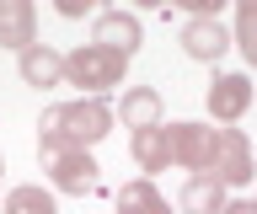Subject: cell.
<instances>
[{
	"label": "cell",
	"mask_w": 257,
	"mask_h": 214,
	"mask_svg": "<svg viewBox=\"0 0 257 214\" xmlns=\"http://www.w3.org/2000/svg\"><path fill=\"white\" fill-rule=\"evenodd\" d=\"M112 107L107 97H80V102H59L38 118V145H75V150H91L112 134Z\"/></svg>",
	"instance_id": "cell-1"
},
{
	"label": "cell",
	"mask_w": 257,
	"mask_h": 214,
	"mask_svg": "<svg viewBox=\"0 0 257 214\" xmlns=\"http://www.w3.org/2000/svg\"><path fill=\"white\" fill-rule=\"evenodd\" d=\"M123 75H128V59L96 49V43H80L64 54V86H80V97H102L107 86H123Z\"/></svg>",
	"instance_id": "cell-2"
},
{
	"label": "cell",
	"mask_w": 257,
	"mask_h": 214,
	"mask_svg": "<svg viewBox=\"0 0 257 214\" xmlns=\"http://www.w3.org/2000/svg\"><path fill=\"white\" fill-rule=\"evenodd\" d=\"M38 166H43V177L54 193H91L96 187V161H91V150H75V145H38Z\"/></svg>",
	"instance_id": "cell-3"
},
{
	"label": "cell",
	"mask_w": 257,
	"mask_h": 214,
	"mask_svg": "<svg viewBox=\"0 0 257 214\" xmlns=\"http://www.w3.org/2000/svg\"><path fill=\"white\" fill-rule=\"evenodd\" d=\"M209 177H220L225 187H246L257 177V161H252V139L241 129H220V145H214V166Z\"/></svg>",
	"instance_id": "cell-4"
},
{
	"label": "cell",
	"mask_w": 257,
	"mask_h": 214,
	"mask_svg": "<svg viewBox=\"0 0 257 214\" xmlns=\"http://www.w3.org/2000/svg\"><path fill=\"white\" fill-rule=\"evenodd\" d=\"M214 145H220V129H209V123H172V161L182 171H209L214 166Z\"/></svg>",
	"instance_id": "cell-5"
},
{
	"label": "cell",
	"mask_w": 257,
	"mask_h": 214,
	"mask_svg": "<svg viewBox=\"0 0 257 214\" xmlns=\"http://www.w3.org/2000/svg\"><path fill=\"white\" fill-rule=\"evenodd\" d=\"M91 43H96V49H107V54L134 59L140 43H145V27H140V17H128V11H102L96 27H91Z\"/></svg>",
	"instance_id": "cell-6"
},
{
	"label": "cell",
	"mask_w": 257,
	"mask_h": 214,
	"mask_svg": "<svg viewBox=\"0 0 257 214\" xmlns=\"http://www.w3.org/2000/svg\"><path fill=\"white\" fill-rule=\"evenodd\" d=\"M177 43H182V54H188V59H198V65H214V59L230 49V33L220 27V17H188Z\"/></svg>",
	"instance_id": "cell-7"
},
{
	"label": "cell",
	"mask_w": 257,
	"mask_h": 214,
	"mask_svg": "<svg viewBox=\"0 0 257 214\" xmlns=\"http://www.w3.org/2000/svg\"><path fill=\"white\" fill-rule=\"evenodd\" d=\"M204 102H209V113L220 118V123H236V118H246V107H252V81L236 75V70H230V75H214Z\"/></svg>",
	"instance_id": "cell-8"
},
{
	"label": "cell",
	"mask_w": 257,
	"mask_h": 214,
	"mask_svg": "<svg viewBox=\"0 0 257 214\" xmlns=\"http://www.w3.org/2000/svg\"><path fill=\"white\" fill-rule=\"evenodd\" d=\"M38 43V6L32 0H0V49L27 54Z\"/></svg>",
	"instance_id": "cell-9"
},
{
	"label": "cell",
	"mask_w": 257,
	"mask_h": 214,
	"mask_svg": "<svg viewBox=\"0 0 257 214\" xmlns=\"http://www.w3.org/2000/svg\"><path fill=\"white\" fill-rule=\"evenodd\" d=\"M230 187H225L220 177H209V171H198V177L182 182V193H177V209L182 214H225V203H230Z\"/></svg>",
	"instance_id": "cell-10"
},
{
	"label": "cell",
	"mask_w": 257,
	"mask_h": 214,
	"mask_svg": "<svg viewBox=\"0 0 257 214\" xmlns=\"http://www.w3.org/2000/svg\"><path fill=\"white\" fill-rule=\"evenodd\" d=\"M22 81L38 86V91H48V86H64V54L59 49H48V43H32L27 54H22Z\"/></svg>",
	"instance_id": "cell-11"
},
{
	"label": "cell",
	"mask_w": 257,
	"mask_h": 214,
	"mask_svg": "<svg viewBox=\"0 0 257 214\" xmlns=\"http://www.w3.org/2000/svg\"><path fill=\"white\" fill-rule=\"evenodd\" d=\"M112 113L123 118L134 134H140V129H161V91H156V86H128L123 102H118Z\"/></svg>",
	"instance_id": "cell-12"
},
{
	"label": "cell",
	"mask_w": 257,
	"mask_h": 214,
	"mask_svg": "<svg viewBox=\"0 0 257 214\" xmlns=\"http://www.w3.org/2000/svg\"><path fill=\"white\" fill-rule=\"evenodd\" d=\"M128 150H134V166H140V171H166V166H172V129H166V123H161V129H140L128 139Z\"/></svg>",
	"instance_id": "cell-13"
},
{
	"label": "cell",
	"mask_w": 257,
	"mask_h": 214,
	"mask_svg": "<svg viewBox=\"0 0 257 214\" xmlns=\"http://www.w3.org/2000/svg\"><path fill=\"white\" fill-rule=\"evenodd\" d=\"M118 214H172V203L161 198V187L150 177H134L118 187Z\"/></svg>",
	"instance_id": "cell-14"
},
{
	"label": "cell",
	"mask_w": 257,
	"mask_h": 214,
	"mask_svg": "<svg viewBox=\"0 0 257 214\" xmlns=\"http://www.w3.org/2000/svg\"><path fill=\"white\" fill-rule=\"evenodd\" d=\"M0 214H59L54 209V193H48V187H11V193H6V203H0Z\"/></svg>",
	"instance_id": "cell-15"
},
{
	"label": "cell",
	"mask_w": 257,
	"mask_h": 214,
	"mask_svg": "<svg viewBox=\"0 0 257 214\" xmlns=\"http://www.w3.org/2000/svg\"><path fill=\"white\" fill-rule=\"evenodd\" d=\"M241 54H246V65L257 70V0H241L236 6V38H230Z\"/></svg>",
	"instance_id": "cell-16"
},
{
	"label": "cell",
	"mask_w": 257,
	"mask_h": 214,
	"mask_svg": "<svg viewBox=\"0 0 257 214\" xmlns=\"http://www.w3.org/2000/svg\"><path fill=\"white\" fill-rule=\"evenodd\" d=\"M59 17H70V22L86 17V0H59Z\"/></svg>",
	"instance_id": "cell-17"
},
{
	"label": "cell",
	"mask_w": 257,
	"mask_h": 214,
	"mask_svg": "<svg viewBox=\"0 0 257 214\" xmlns=\"http://www.w3.org/2000/svg\"><path fill=\"white\" fill-rule=\"evenodd\" d=\"M225 214H257V203H252V198H230V203H225Z\"/></svg>",
	"instance_id": "cell-18"
},
{
	"label": "cell",
	"mask_w": 257,
	"mask_h": 214,
	"mask_svg": "<svg viewBox=\"0 0 257 214\" xmlns=\"http://www.w3.org/2000/svg\"><path fill=\"white\" fill-rule=\"evenodd\" d=\"M0 171H6V161H0Z\"/></svg>",
	"instance_id": "cell-19"
},
{
	"label": "cell",
	"mask_w": 257,
	"mask_h": 214,
	"mask_svg": "<svg viewBox=\"0 0 257 214\" xmlns=\"http://www.w3.org/2000/svg\"><path fill=\"white\" fill-rule=\"evenodd\" d=\"M252 203H257V198H252Z\"/></svg>",
	"instance_id": "cell-20"
}]
</instances>
